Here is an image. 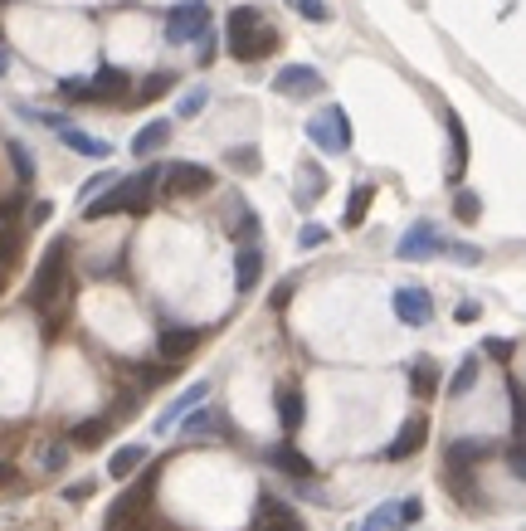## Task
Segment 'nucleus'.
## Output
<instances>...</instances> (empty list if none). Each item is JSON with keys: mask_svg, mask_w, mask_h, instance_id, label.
Instances as JSON below:
<instances>
[{"mask_svg": "<svg viewBox=\"0 0 526 531\" xmlns=\"http://www.w3.org/2000/svg\"><path fill=\"white\" fill-rule=\"evenodd\" d=\"M224 39H230V54L239 64H259L263 54L278 49V35L263 25L259 5H234L230 20H224Z\"/></svg>", "mask_w": 526, "mask_h": 531, "instance_id": "obj_1", "label": "nucleus"}, {"mask_svg": "<svg viewBox=\"0 0 526 531\" xmlns=\"http://www.w3.org/2000/svg\"><path fill=\"white\" fill-rule=\"evenodd\" d=\"M156 180H161V166H147V171L118 180L108 195H98V200L83 205V220H108V215H141V209L151 205V190Z\"/></svg>", "mask_w": 526, "mask_h": 531, "instance_id": "obj_2", "label": "nucleus"}, {"mask_svg": "<svg viewBox=\"0 0 526 531\" xmlns=\"http://www.w3.org/2000/svg\"><path fill=\"white\" fill-rule=\"evenodd\" d=\"M64 259H68V240L59 234V240H49L45 259H39V269H35V283H30V292H25V302L30 307H49L54 302V292H59V283H64Z\"/></svg>", "mask_w": 526, "mask_h": 531, "instance_id": "obj_3", "label": "nucleus"}, {"mask_svg": "<svg viewBox=\"0 0 526 531\" xmlns=\"http://www.w3.org/2000/svg\"><path fill=\"white\" fill-rule=\"evenodd\" d=\"M195 39H210V5L180 0L166 10V45H195Z\"/></svg>", "mask_w": 526, "mask_h": 531, "instance_id": "obj_4", "label": "nucleus"}, {"mask_svg": "<svg viewBox=\"0 0 526 531\" xmlns=\"http://www.w3.org/2000/svg\"><path fill=\"white\" fill-rule=\"evenodd\" d=\"M307 142L317 151H332V157L351 151V117H346V107H341V103L322 107V113L307 122Z\"/></svg>", "mask_w": 526, "mask_h": 531, "instance_id": "obj_5", "label": "nucleus"}, {"mask_svg": "<svg viewBox=\"0 0 526 531\" xmlns=\"http://www.w3.org/2000/svg\"><path fill=\"white\" fill-rule=\"evenodd\" d=\"M444 234H438L434 220H419V225H409L405 230V240L395 244V259H405V263H424V259H434V254H444Z\"/></svg>", "mask_w": 526, "mask_h": 531, "instance_id": "obj_6", "label": "nucleus"}, {"mask_svg": "<svg viewBox=\"0 0 526 531\" xmlns=\"http://www.w3.org/2000/svg\"><path fill=\"white\" fill-rule=\"evenodd\" d=\"M166 190L176 195V200H191V195H210L215 190V171L201 161H176L166 171Z\"/></svg>", "mask_w": 526, "mask_h": 531, "instance_id": "obj_7", "label": "nucleus"}, {"mask_svg": "<svg viewBox=\"0 0 526 531\" xmlns=\"http://www.w3.org/2000/svg\"><path fill=\"white\" fill-rule=\"evenodd\" d=\"M273 88L283 97H312V93L326 88V78H322V68H312V64H283L273 74Z\"/></svg>", "mask_w": 526, "mask_h": 531, "instance_id": "obj_8", "label": "nucleus"}, {"mask_svg": "<svg viewBox=\"0 0 526 531\" xmlns=\"http://www.w3.org/2000/svg\"><path fill=\"white\" fill-rule=\"evenodd\" d=\"M253 531H303V522H297V512L283 497L263 493L253 502Z\"/></svg>", "mask_w": 526, "mask_h": 531, "instance_id": "obj_9", "label": "nucleus"}, {"mask_svg": "<svg viewBox=\"0 0 526 531\" xmlns=\"http://www.w3.org/2000/svg\"><path fill=\"white\" fill-rule=\"evenodd\" d=\"M390 307H395V317H400L405 327H424V322L434 317V298H429V288H395Z\"/></svg>", "mask_w": 526, "mask_h": 531, "instance_id": "obj_10", "label": "nucleus"}, {"mask_svg": "<svg viewBox=\"0 0 526 531\" xmlns=\"http://www.w3.org/2000/svg\"><path fill=\"white\" fill-rule=\"evenodd\" d=\"M88 88H93V103H118V97L132 93V74L118 64H103L98 74L88 78Z\"/></svg>", "mask_w": 526, "mask_h": 531, "instance_id": "obj_11", "label": "nucleus"}, {"mask_svg": "<svg viewBox=\"0 0 526 531\" xmlns=\"http://www.w3.org/2000/svg\"><path fill=\"white\" fill-rule=\"evenodd\" d=\"M424 439H429V424H424L419 414H415V419H405L400 434L386 444V458H390V464H405V458H415V454L424 449Z\"/></svg>", "mask_w": 526, "mask_h": 531, "instance_id": "obj_12", "label": "nucleus"}, {"mask_svg": "<svg viewBox=\"0 0 526 531\" xmlns=\"http://www.w3.org/2000/svg\"><path fill=\"white\" fill-rule=\"evenodd\" d=\"M205 395H210V385H205V381H195V385L186 390V395H176V400H170L166 410H161V419H156V434H166L170 424H180L186 414H195V410L205 404Z\"/></svg>", "mask_w": 526, "mask_h": 531, "instance_id": "obj_13", "label": "nucleus"}, {"mask_svg": "<svg viewBox=\"0 0 526 531\" xmlns=\"http://www.w3.org/2000/svg\"><path fill=\"white\" fill-rule=\"evenodd\" d=\"M449 180H463L468 171V132H463V117L449 113Z\"/></svg>", "mask_w": 526, "mask_h": 531, "instance_id": "obj_14", "label": "nucleus"}, {"mask_svg": "<svg viewBox=\"0 0 526 531\" xmlns=\"http://www.w3.org/2000/svg\"><path fill=\"white\" fill-rule=\"evenodd\" d=\"M259 278H263V254L253 244H244L234 254V288L239 292H249V288H259Z\"/></svg>", "mask_w": 526, "mask_h": 531, "instance_id": "obj_15", "label": "nucleus"}, {"mask_svg": "<svg viewBox=\"0 0 526 531\" xmlns=\"http://www.w3.org/2000/svg\"><path fill=\"white\" fill-rule=\"evenodd\" d=\"M147 458H151L147 444H122V449L108 458V478H118V483H122V478H132V473L147 464Z\"/></svg>", "mask_w": 526, "mask_h": 531, "instance_id": "obj_16", "label": "nucleus"}, {"mask_svg": "<svg viewBox=\"0 0 526 531\" xmlns=\"http://www.w3.org/2000/svg\"><path fill=\"white\" fill-rule=\"evenodd\" d=\"M303 414H307L303 390H297V385H278V419H283V429H288V434L303 429Z\"/></svg>", "mask_w": 526, "mask_h": 531, "instance_id": "obj_17", "label": "nucleus"}, {"mask_svg": "<svg viewBox=\"0 0 526 531\" xmlns=\"http://www.w3.org/2000/svg\"><path fill=\"white\" fill-rule=\"evenodd\" d=\"M166 142H170V122H166V117H156V122H147V128H141V132L132 137V157L147 161L151 151H161Z\"/></svg>", "mask_w": 526, "mask_h": 531, "instance_id": "obj_18", "label": "nucleus"}, {"mask_svg": "<svg viewBox=\"0 0 526 531\" xmlns=\"http://www.w3.org/2000/svg\"><path fill=\"white\" fill-rule=\"evenodd\" d=\"M326 190V171L317 161H303V171H297V205H317Z\"/></svg>", "mask_w": 526, "mask_h": 531, "instance_id": "obj_19", "label": "nucleus"}, {"mask_svg": "<svg viewBox=\"0 0 526 531\" xmlns=\"http://www.w3.org/2000/svg\"><path fill=\"white\" fill-rule=\"evenodd\" d=\"M156 352H161L166 361L191 356V352H195V332H191V327H166V332H161V342H156Z\"/></svg>", "mask_w": 526, "mask_h": 531, "instance_id": "obj_20", "label": "nucleus"}, {"mask_svg": "<svg viewBox=\"0 0 526 531\" xmlns=\"http://www.w3.org/2000/svg\"><path fill=\"white\" fill-rule=\"evenodd\" d=\"M371 200H376V186H371V180L351 186V200H346V215H341V225H346V230H356L361 220H366V209H371Z\"/></svg>", "mask_w": 526, "mask_h": 531, "instance_id": "obj_21", "label": "nucleus"}, {"mask_svg": "<svg viewBox=\"0 0 526 531\" xmlns=\"http://www.w3.org/2000/svg\"><path fill=\"white\" fill-rule=\"evenodd\" d=\"M488 454H492L488 439H453V444H449V464H453V468L478 464V458H488Z\"/></svg>", "mask_w": 526, "mask_h": 531, "instance_id": "obj_22", "label": "nucleus"}, {"mask_svg": "<svg viewBox=\"0 0 526 531\" xmlns=\"http://www.w3.org/2000/svg\"><path fill=\"white\" fill-rule=\"evenodd\" d=\"M59 137H64V147H68V151H78V157H112V147H108V142H98V137L78 132V128H64Z\"/></svg>", "mask_w": 526, "mask_h": 531, "instance_id": "obj_23", "label": "nucleus"}, {"mask_svg": "<svg viewBox=\"0 0 526 531\" xmlns=\"http://www.w3.org/2000/svg\"><path fill=\"white\" fill-rule=\"evenodd\" d=\"M268 458H273V464H278L283 473H293L297 483H303V478H312V464H307V454H297L293 444H278V449L268 454Z\"/></svg>", "mask_w": 526, "mask_h": 531, "instance_id": "obj_24", "label": "nucleus"}, {"mask_svg": "<svg viewBox=\"0 0 526 531\" xmlns=\"http://www.w3.org/2000/svg\"><path fill=\"white\" fill-rule=\"evenodd\" d=\"M409 385H415V395H434L438 371H434V361H429V356H419L415 366H409Z\"/></svg>", "mask_w": 526, "mask_h": 531, "instance_id": "obj_25", "label": "nucleus"}, {"mask_svg": "<svg viewBox=\"0 0 526 531\" xmlns=\"http://www.w3.org/2000/svg\"><path fill=\"white\" fill-rule=\"evenodd\" d=\"M473 385H478V356H463L459 371H453V381H449V395L459 400V395H468Z\"/></svg>", "mask_w": 526, "mask_h": 531, "instance_id": "obj_26", "label": "nucleus"}, {"mask_svg": "<svg viewBox=\"0 0 526 531\" xmlns=\"http://www.w3.org/2000/svg\"><path fill=\"white\" fill-rule=\"evenodd\" d=\"M395 526H400V502H386V507H376L361 522V531H395Z\"/></svg>", "mask_w": 526, "mask_h": 531, "instance_id": "obj_27", "label": "nucleus"}, {"mask_svg": "<svg viewBox=\"0 0 526 531\" xmlns=\"http://www.w3.org/2000/svg\"><path fill=\"white\" fill-rule=\"evenodd\" d=\"M205 103H210V88H205V83H195L191 93H180L176 117H201V113H205Z\"/></svg>", "mask_w": 526, "mask_h": 531, "instance_id": "obj_28", "label": "nucleus"}, {"mask_svg": "<svg viewBox=\"0 0 526 531\" xmlns=\"http://www.w3.org/2000/svg\"><path fill=\"white\" fill-rule=\"evenodd\" d=\"M293 10L303 20H312V25H326L332 20V5H326V0H293Z\"/></svg>", "mask_w": 526, "mask_h": 531, "instance_id": "obj_29", "label": "nucleus"}, {"mask_svg": "<svg viewBox=\"0 0 526 531\" xmlns=\"http://www.w3.org/2000/svg\"><path fill=\"white\" fill-rule=\"evenodd\" d=\"M220 419L210 414V410H195V414H186V424H180V434H191V439H201V434H210Z\"/></svg>", "mask_w": 526, "mask_h": 531, "instance_id": "obj_30", "label": "nucleus"}, {"mask_svg": "<svg viewBox=\"0 0 526 531\" xmlns=\"http://www.w3.org/2000/svg\"><path fill=\"white\" fill-rule=\"evenodd\" d=\"M453 215H459L463 225H473V220L482 215V200H478L473 190H459V200H453Z\"/></svg>", "mask_w": 526, "mask_h": 531, "instance_id": "obj_31", "label": "nucleus"}, {"mask_svg": "<svg viewBox=\"0 0 526 531\" xmlns=\"http://www.w3.org/2000/svg\"><path fill=\"white\" fill-rule=\"evenodd\" d=\"M59 97H68V103H93V88H88V78H59Z\"/></svg>", "mask_w": 526, "mask_h": 531, "instance_id": "obj_32", "label": "nucleus"}, {"mask_svg": "<svg viewBox=\"0 0 526 531\" xmlns=\"http://www.w3.org/2000/svg\"><path fill=\"white\" fill-rule=\"evenodd\" d=\"M170 83H176L170 74H147V83L137 88V103H151V97H161V93L170 88Z\"/></svg>", "mask_w": 526, "mask_h": 531, "instance_id": "obj_33", "label": "nucleus"}, {"mask_svg": "<svg viewBox=\"0 0 526 531\" xmlns=\"http://www.w3.org/2000/svg\"><path fill=\"white\" fill-rule=\"evenodd\" d=\"M224 161H230L234 171H259V147H230Z\"/></svg>", "mask_w": 526, "mask_h": 531, "instance_id": "obj_34", "label": "nucleus"}, {"mask_svg": "<svg viewBox=\"0 0 526 531\" xmlns=\"http://www.w3.org/2000/svg\"><path fill=\"white\" fill-rule=\"evenodd\" d=\"M108 434V419H83V424L74 429V444H98Z\"/></svg>", "mask_w": 526, "mask_h": 531, "instance_id": "obj_35", "label": "nucleus"}, {"mask_svg": "<svg viewBox=\"0 0 526 531\" xmlns=\"http://www.w3.org/2000/svg\"><path fill=\"white\" fill-rule=\"evenodd\" d=\"M10 161H15V176H20V180H30V176H35V157H30V151H25L20 142H10Z\"/></svg>", "mask_w": 526, "mask_h": 531, "instance_id": "obj_36", "label": "nucleus"}, {"mask_svg": "<svg viewBox=\"0 0 526 531\" xmlns=\"http://www.w3.org/2000/svg\"><path fill=\"white\" fill-rule=\"evenodd\" d=\"M507 468H511V478L526 483V439H517V444L507 449Z\"/></svg>", "mask_w": 526, "mask_h": 531, "instance_id": "obj_37", "label": "nucleus"}, {"mask_svg": "<svg viewBox=\"0 0 526 531\" xmlns=\"http://www.w3.org/2000/svg\"><path fill=\"white\" fill-rule=\"evenodd\" d=\"M332 234H326V225H303V234H297V249H322Z\"/></svg>", "mask_w": 526, "mask_h": 531, "instance_id": "obj_38", "label": "nucleus"}, {"mask_svg": "<svg viewBox=\"0 0 526 531\" xmlns=\"http://www.w3.org/2000/svg\"><path fill=\"white\" fill-rule=\"evenodd\" d=\"M39 464H45L49 473H59V468L68 464V444H49V449H45V458H39Z\"/></svg>", "mask_w": 526, "mask_h": 531, "instance_id": "obj_39", "label": "nucleus"}, {"mask_svg": "<svg viewBox=\"0 0 526 531\" xmlns=\"http://www.w3.org/2000/svg\"><path fill=\"white\" fill-rule=\"evenodd\" d=\"M507 395H511V414H517V434H526V395L517 385H507Z\"/></svg>", "mask_w": 526, "mask_h": 531, "instance_id": "obj_40", "label": "nucleus"}, {"mask_svg": "<svg viewBox=\"0 0 526 531\" xmlns=\"http://www.w3.org/2000/svg\"><path fill=\"white\" fill-rule=\"evenodd\" d=\"M419 516H424V502H419V497H405V502H400V526H415Z\"/></svg>", "mask_w": 526, "mask_h": 531, "instance_id": "obj_41", "label": "nucleus"}, {"mask_svg": "<svg viewBox=\"0 0 526 531\" xmlns=\"http://www.w3.org/2000/svg\"><path fill=\"white\" fill-rule=\"evenodd\" d=\"M482 356H497V361H511V342H507V337H488V342H482Z\"/></svg>", "mask_w": 526, "mask_h": 531, "instance_id": "obj_42", "label": "nucleus"}, {"mask_svg": "<svg viewBox=\"0 0 526 531\" xmlns=\"http://www.w3.org/2000/svg\"><path fill=\"white\" fill-rule=\"evenodd\" d=\"M449 254H453V263H482V249H473V244H449Z\"/></svg>", "mask_w": 526, "mask_h": 531, "instance_id": "obj_43", "label": "nucleus"}, {"mask_svg": "<svg viewBox=\"0 0 526 531\" xmlns=\"http://www.w3.org/2000/svg\"><path fill=\"white\" fill-rule=\"evenodd\" d=\"M108 180H112L108 171H103V176H93V180H83V200H93L98 190H108Z\"/></svg>", "mask_w": 526, "mask_h": 531, "instance_id": "obj_44", "label": "nucleus"}, {"mask_svg": "<svg viewBox=\"0 0 526 531\" xmlns=\"http://www.w3.org/2000/svg\"><path fill=\"white\" fill-rule=\"evenodd\" d=\"M478 312H482L478 302H459V312H453V317H459V322H478Z\"/></svg>", "mask_w": 526, "mask_h": 531, "instance_id": "obj_45", "label": "nucleus"}, {"mask_svg": "<svg viewBox=\"0 0 526 531\" xmlns=\"http://www.w3.org/2000/svg\"><path fill=\"white\" fill-rule=\"evenodd\" d=\"M93 493V483H78V487H64V497L68 502H83V497H88Z\"/></svg>", "mask_w": 526, "mask_h": 531, "instance_id": "obj_46", "label": "nucleus"}, {"mask_svg": "<svg viewBox=\"0 0 526 531\" xmlns=\"http://www.w3.org/2000/svg\"><path fill=\"white\" fill-rule=\"evenodd\" d=\"M5 483H15V464H5V458H0V487Z\"/></svg>", "mask_w": 526, "mask_h": 531, "instance_id": "obj_47", "label": "nucleus"}, {"mask_svg": "<svg viewBox=\"0 0 526 531\" xmlns=\"http://www.w3.org/2000/svg\"><path fill=\"white\" fill-rule=\"evenodd\" d=\"M5 68H10V54H5V49H0V74H5Z\"/></svg>", "mask_w": 526, "mask_h": 531, "instance_id": "obj_48", "label": "nucleus"}]
</instances>
